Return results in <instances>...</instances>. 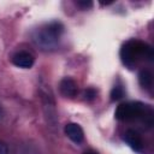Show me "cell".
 Here are the masks:
<instances>
[{
  "instance_id": "7c38bea8",
  "label": "cell",
  "mask_w": 154,
  "mask_h": 154,
  "mask_svg": "<svg viewBox=\"0 0 154 154\" xmlns=\"http://www.w3.org/2000/svg\"><path fill=\"white\" fill-rule=\"evenodd\" d=\"M83 154H99V153L95 152V150H88V152H85V153H83Z\"/></svg>"
},
{
  "instance_id": "30bf717a",
  "label": "cell",
  "mask_w": 154,
  "mask_h": 154,
  "mask_svg": "<svg viewBox=\"0 0 154 154\" xmlns=\"http://www.w3.org/2000/svg\"><path fill=\"white\" fill-rule=\"evenodd\" d=\"M76 5L78 7H81V8H83V10H87V8L93 6V2H90V1H77Z\"/></svg>"
},
{
  "instance_id": "6da1fadb",
  "label": "cell",
  "mask_w": 154,
  "mask_h": 154,
  "mask_svg": "<svg viewBox=\"0 0 154 154\" xmlns=\"http://www.w3.org/2000/svg\"><path fill=\"white\" fill-rule=\"evenodd\" d=\"M64 32V25L60 22L53 20L40 25L31 32V40L34 45L43 52L54 51L60 42Z\"/></svg>"
},
{
  "instance_id": "8fae6325",
  "label": "cell",
  "mask_w": 154,
  "mask_h": 154,
  "mask_svg": "<svg viewBox=\"0 0 154 154\" xmlns=\"http://www.w3.org/2000/svg\"><path fill=\"white\" fill-rule=\"evenodd\" d=\"M0 154H8V147L2 141H0Z\"/></svg>"
},
{
  "instance_id": "52a82bcc",
  "label": "cell",
  "mask_w": 154,
  "mask_h": 154,
  "mask_svg": "<svg viewBox=\"0 0 154 154\" xmlns=\"http://www.w3.org/2000/svg\"><path fill=\"white\" fill-rule=\"evenodd\" d=\"M125 142L136 152H142L143 149V140L142 136L136 131V130H128L124 135Z\"/></svg>"
},
{
  "instance_id": "277c9868",
  "label": "cell",
  "mask_w": 154,
  "mask_h": 154,
  "mask_svg": "<svg viewBox=\"0 0 154 154\" xmlns=\"http://www.w3.org/2000/svg\"><path fill=\"white\" fill-rule=\"evenodd\" d=\"M13 65L20 69H30L35 63V57L28 51H19L14 53L11 58Z\"/></svg>"
},
{
  "instance_id": "ba28073f",
  "label": "cell",
  "mask_w": 154,
  "mask_h": 154,
  "mask_svg": "<svg viewBox=\"0 0 154 154\" xmlns=\"http://www.w3.org/2000/svg\"><path fill=\"white\" fill-rule=\"evenodd\" d=\"M138 81H140V84L143 88L149 89L153 84V76L148 70H142L138 75Z\"/></svg>"
},
{
  "instance_id": "3957f363",
  "label": "cell",
  "mask_w": 154,
  "mask_h": 154,
  "mask_svg": "<svg viewBox=\"0 0 154 154\" xmlns=\"http://www.w3.org/2000/svg\"><path fill=\"white\" fill-rule=\"evenodd\" d=\"M120 57L123 63L129 66L134 67L138 61L144 60L146 58L152 59L153 58V49L150 46L142 41L137 40H130L128 41L120 51Z\"/></svg>"
},
{
  "instance_id": "5b68a950",
  "label": "cell",
  "mask_w": 154,
  "mask_h": 154,
  "mask_svg": "<svg viewBox=\"0 0 154 154\" xmlns=\"http://www.w3.org/2000/svg\"><path fill=\"white\" fill-rule=\"evenodd\" d=\"M59 90L63 96L72 99L78 93V84L71 77H64L59 83Z\"/></svg>"
},
{
  "instance_id": "4fadbf2b",
  "label": "cell",
  "mask_w": 154,
  "mask_h": 154,
  "mask_svg": "<svg viewBox=\"0 0 154 154\" xmlns=\"http://www.w3.org/2000/svg\"><path fill=\"white\" fill-rule=\"evenodd\" d=\"M2 116H4V108H2V106L0 105V119L2 118Z\"/></svg>"
},
{
  "instance_id": "7a4b0ae2",
  "label": "cell",
  "mask_w": 154,
  "mask_h": 154,
  "mask_svg": "<svg viewBox=\"0 0 154 154\" xmlns=\"http://www.w3.org/2000/svg\"><path fill=\"white\" fill-rule=\"evenodd\" d=\"M116 118L123 122L131 120H141L148 128L153 124V111L150 106L144 105L142 102H125L120 103L116 109Z\"/></svg>"
},
{
  "instance_id": "9c48e42d",
  "label": "cell",
  "mask_w": 154,
  "mask_h": 154,
  "mask_svg": "<svg viewBox=\"0 0 154 154\" xmlns=\"http://www.w3.org/2000/svg\"><path fill=\"white\" fill-rule=\"evenodd\" d=\"M123 96H124V88H123V85L122 84H116L112 88V90H111V99L113 101H116V100L122 99Z\"/></svg>"
},
{
  "instance_id": "8992f818",
  "label": "cell",
  "mask_w": 154,
  "mask_h": 154,
  "mask_svg": "<svg viewBox=\"0 0 154 154\" xmlns=\"http://www.w3.org/2000/svg\"><path fill=\"white\" fill-rule=\"evenodd\" d=\"M65 135L75 143H82L84 140V131L77 123H69L64 128Z\"/></svg>"
}]
</instances>
